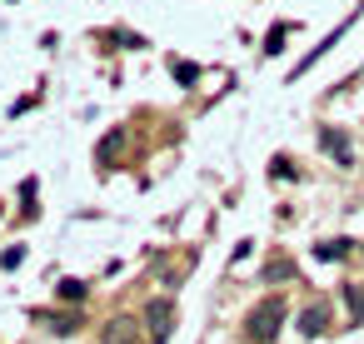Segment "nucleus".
<instances>
[{
  "label": "nucleus",
  "instance_id": "obj_1",
  "mask_svg": "<svg viewBox=\"0 0 364 344\" xmlns=\"http://www.w3.org/2000/svg\"><path fill=\"white\" fill-rule=\"evenodd\" d=\"M279 319H284V299H264V304H255L250 319H245V339H250V344H269V339L279 334Z\"/></svg>",
  "mask_w": 364,
  "mask_h": 344
},
{
  "label": "nucleus",
  "instance_id": "obj_2",
  "mask_svg": "<svg viewBox=\"0 0 364 344\" xmlns=\"http://www.w3.org/2000/svg\"><path fill=\"white\" fill-rule=\"evenodd\" d=\"M100 344H140V324L130 314H115L105 329H100Z\"/></svg>",
  "mask_w": 364,
  "mask_h": 344
},
{
  "label": "nucleus",
  "instance_id": "obj_3",
  "mask_svg": "<svg viewBox=\"0 0 364 344\" xmlns=\"http://www.w3.org/2000/svg\"><path fill=\"white\" fill-rule=\"evenodd\" d=\"M319 145H324L339 165H354V150H349V140H344L339 130H319Z\"/></svg>",
  "mask_w": 364,
  "mask_h": 344
},
{
  "label": "nucleus",
  "instance_id": "obj_4",
  "mask_svg": "<svg viewBox=\"0 0 364 344\" xmlns=\"http://www.w3.org/2000/svg\"><path fill=\"white\" fill-rule=\"evenodd\" d=\"M299 329H304L309 339H314V334H324V329H329V309H324V304H309V309L299 314Z\"/></svg>",
  "mask_w": 364,
  "mask_h": 344
},
{
  "label": "nucleus",
  "instance_id": "obj_5",
  "mask_svg": "<svg viewBox=\"0 0 364 344\" xmlns=\"http://www.w3.org/2000/svg\"><path fill=\"white\" fill-rule=\"evenodd\" d=\"M170 319H175V304H170V299H160V304H150V324H155V344H165V334H170Z\"/></svg>",
  "mask_w": 364,
  "mask_h": 344
},
{
  "label": "nucleus",
  "instance_id": "obj_6",
  "mask_svg": "<svg viewBox=\"0 0 364 344\" xmlns=\"http://www.w3.org/2000/svg\"><path fill=\"white\" fill-rule=\"evenodd\" d=\"M344 299H349V314H354V324H364V284H344Z\"/></svg>",
  "mask_w": 364,
  "mask_h": 344
},
{
  "label": "nucleus",
  "instance_id": "obj_7",
  "mask_svg": "<svg viewBox=\"0 0 364 344\" xmlns=\"http://www.w3.org/2000/svg\"><path fill=\"white\" fill-rule=\"evenodd\" d=\"M344 254H349V240H329L314 249V259H344Z\"/></svg>",
  "mask_w": 364,
  "mask_h": 344
},
{
  "label": "nucleus",
  "instance_id": "obj_8",
  "mask_svg": "<svg viewBox=\"0 0 364 344\" xmlns=\"http://www.w3.org/2000/svg\"><path fill=\"white\" fill-rule=\"evenodd\" d=\"M175 80H180V85H195V80H200V65H190V60H175Z\"/></svg>",
  "mask_w": 364,
  "mask_h": 344
},
{
  "label": "nucleus",
  "instance_id": "obj_9",
  "mask_svg": "<svg viewBox=\"0 0 364 344\" xmlns=\"http://www.w3.org/2000/svg\"><path fill=\"white\" fill-rule=\"evenodd\" d=\"M60 299H85V284L80 279H60Z\"/></svg>",
  "mask_w": 364,
  "mask_h": 344
},
{
  "label": "nucleus",
  "instance_id": "obj_10",
  "mask_svg": "<svg viewBox=\"0 0 364 344\" xmlns=\"http://www.w3.org/2000/svg\"><path fill=\"white\" fill-rule=\"evenodd\" d=\"M289 274H294L289 259H269V279H289Z\"/></svg>",
  "mask_w": 364,
  "mask_h": 344
},
{
  "label": "nucleus",
  "instance_id": "obj_11",
  "mask_svg": "<svg viewBox=\"0 0 364 344\" xmlns=\"http://www.w3.org/2000/svg\"><path fill=\"white\" fill-rule=\"evenodd\" d=\"M284 36H289V31H284V26H279V31H269V41H264V55H274V50H279V41H284Z\"/></svg>",
  "mask_w": 364,
  "mask_h": 344
},
{
  "label": "nucleus",
  "instance_id": "obj_12",
  "mask_svg": "<svg viewBox=\"0 0 364 344\" xmlns=\"http://www.w3.org/2000/svg\"><path fill=\"white\" fill-rule=\"evenodd\" d=\"M21 259H26V249H21V244H16V249H6V259H0V264H6V269H16V264H21Z\"/></svg>",
  "mask_w": 364,
  "mask_h": 344
}]
</instances>
